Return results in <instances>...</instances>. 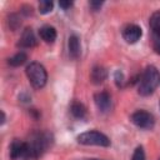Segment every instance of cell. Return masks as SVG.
<instances>
[{"mask_svg": "<svg viewBox=\"0 0 160 160\" xmlns=\"http://www.w3.org/2000/svg\"><path fill=\"white\" fill-rule=\"evenodd\" d=\"M89 5L92 8V10H99L101 8V5H102V1H94V0H91L89 2Z\"/></svg>", "mask_w": 160, "mask_h": 160, "instance_id": "44dd1931", "label": "cell"}, {"mask_svg": "<svg viewBox=\"0 0 160 160\" xmlns=\"http://www.w3.org/2000/svg\"><path fill=\"white\" fill-rule=\"evenodd\" d=\"M94 101L98 106V109L101 111V112H106L110 110L111 108V98H110V94L106 92V91H100V92H96L94 95Z\"/></svg>", "mask_w": 160, "mask_h": 160, "instance_id": "ba28073f", "label": "cell"}, {"mask_svg": "<svg viewBox=\"0 0 160 160\" xmlns=\"http://www.w3.org/2000/svg\"><path fill=\"white\" fill-rule=\"evenodd\" d=\"M5 122V114H4V111H1V124H4Z\"/></svg>", "mask_w": 160, "mask_h": 160, "instance_id": "603a6c76", "label": "cell"}, {"mask_svg": "<svg viewBox=\"0 0 160 160\" xmlns=\"http://www.w3.org/2000/svg\"><path fill=\"white\" fill-rule=\"evenodd\" d=\"M114 79H115V84L118 88H122L124 85V74L120 70H116L114 74Z\"/></svg>", "mask_w": 160, "mask_h": 160, "instance_id": "d6986e66", "label": "cell"}, {"mask_svg": "<svg viewBox=\"0 0 160 160\" xmlns=\"http://www.w3.org/2000/svg\"><path fill=\"white\" fill-rule=\"evenodd\" d=\"M54 8V2L52 1H49V0H41L39 2V12L45 15V14H49Z\"/></svg>", "mask_w": 160, "mask_h": 160, "instance_id": "2e32d148", "label": "cell"}, {"mask_svg": "<svg viewBox=\"0 0 160 160\" xmlns=\"http://www.w3.org/2000/svg\"><path fill=\"white\" fill-rule=\"evenodd\" d=\"M39 35L40 38L45 41V42H54L56 39V30L54 26L50 25H44L40 30H39Z\"/></svg>", "mask_w": 160, "mask_h": 160, "instance_id": "7c38bea8", "label": "cell"}, {"mask_svg": "<svg viewBox=\"0 0 160 160\" xmlns=\"http://www.w3.org/2000/svg\"><path fill=\"white\" fill-rule=\"evenodd\" d=\"M106 78H108V71L105 68H102V66H94L92 68V70L90 72V79L94 84L99 85V84L104 82L106 80Z\"/></svg>", "mask_w": 160, "mask_h": 160, "instance_id": "8fae6325", "label": "cell"}, {"mask_svg": "<svg viewBox=\"0 0 160 160\" xmlns=\"http://www.w3.org/2000/svg\"><path fill=\"white\" fill-rule=\"evenodd\" d=\"M149 25L151 31H160V10L152 12L149 20Z\"/></svg>", "mask_w": 160, "mask_h": 160, "instance_id": "9a60e30c", "label": "cell"}, {"mask_svg": "<svg viewBox=\"0 0 160 160\" xmlns=\"http://www.w3.org/2000/svg\"><path fill=\"white\" fill-rule=\"evenodd\" d=\"M36 44H38V41H36V38L34 35L32 29L31 28H26L22 31V34H21V36L19 39L18 46H20V48H34Z\"/></svg>", "mask_w": 160, "mask_h": 160, "instance_id": "9c48e42d", "label": "cell"}, {"mask_svg": "<svg viewBox=\"0 0 160 160\" xmlns=\"http://www.w3.org/2000/svg\"><path fill=\"white\" fill-rule=\"evenodd\" d=\"M130 120L134 125H136L138 128L140 129H146V130H150L154 128V124H155V119L154 116L145 111V110H138L135 111L134 114H131L130 116Z\"/></svg>", "mask_w": 160, "mask_h": 160, "instance_id": "5b68a950", "label": "cell"}, {"mask_svg": "<svg viewBox=\"0 0 160 160\" xmlns=\"http://www.w3.org/2000/svg\"><path fill=\"white\" fill-rule=\"evenodd\" d=\"M20 20H19V18L15 15V14H11L10 15V18H9V25H10V28L12 29V30H15V29H18V26L20 25Z\"/></svg>", "mask_w": 160, "mask_h": 160, "instance_id": "ffe728a7", "label": "cell"}, {"mask_svg": "<svg viewBox=\"0 0 160 160\" xmlns=\"http://www.w3.org/2000/svg\"><path fill=\"white\" fill-rule=\"evenodd\" d=\"M159 160H160V159H159Z\"/></svg>", "mask_w": 160, "mask_h": 160, "instance_id": "d4e9b609", "label": "cell"}, {"mask_svg": "<svg viewBox=\"0 0 160 160\" xmlns=\"http://www.w3.org/2000/svg\"><path fill=\"white\" fill-rule=\"evenodd\" d=\"M68 49H69V55L72 59H78L81 52V46H80V40L76 35H71L68 41Z\"/></svg>", "mask_w": 160, "mask_h": 160, "instance_id": "30bf717a", "label": "cell"}, {"mask_svg": "<svg viewBox=\"0 0 160 160\" xmlns=\"http://www.w3.org/2000/svg\"><path fill=\"white\" fill-rule=\"evenodd\" d=\"M131 160H145V152H144L142 146H138V148L135 149Z\"/></svg>", "mask_w": 160, "mask_h": 160, "instance_id": "ac0fdd59", "label": "cell"}, {"mask_svg": "<svg viewBox=\"0 0 160 160\" xmlns=\"http://www.w3.org/2000/svg\"><path fill=\"white\" fill-rule=\"evenodd\" d=\"M10 158L11 160H19V159H28V146L26 141L21 140H12L10 144Z\"/></svg>", "mask_w": 160, "mask_h": 160, "instance_id": "8992f818", "label": "cell"}, {"mask_svg": "<svg viewBox=\"0 0 160 160\" xmlns=\"http://www.w3.org/2000/svg\"><path fill=\"white\" fill-rule=\"evenodd\" d=\"M151 44L154 51L160 55V31H151Z\"/></svg>", "mask_w": 160, "mask_h": 160, "instance_id": "e0dca14e", "label": "cell"}, {"mask_svg": "<svg viewBox=\"0 0 160 160\" xmlns=\"http://www.w3.org/2000/svg\"><path fill=\"white\" fill-rule=\"evenodd\" d=\"M159 81H160V75H159L158 69L152 65L148 66L140 76L139 85H138V92L141 96L151 95L155 91L156 86L159 85Z\"/></svg>", "mask_w": 160, "mask_h": 160, "instance_id": "6da1fadb", "label": "cell"}, {"mask_svg": "<svg viewBox=\"0 0 160 160\" xmlns=\"http://www.w3.org/2000/svg\"><path fill=\"white\" fill-rule=\"evenodd\" d=\"M26 60H28V55H26L24 51H20V52L15 54L14 56L9 58L8 62H9V65H10V66L18 68V66H20V65L25 64V62H26Z\"/></svg>", "mask_w": 160, "mask_h": 160, "instance_id": "5bb4252c", "label": "cell"}, {"mask_svg": "<svg viewBox=\"0 0 160 160\" xmlns=\"http://www.w3.org/2000/svg\"><path fill=\"white\" fill-rule=\"evenodd\" d=\"M26 76L30 84L35 89H41L45 86L48 80V74L45 68L39 62H30L26 66Z\"/></svg>", "mask_w": 160, "mask_h": 160, "instance_id": "3957f363", "label": "cell"}, {"mask_svg": "<svg viewBox=\"0 0 160 160\" xmlns=\"http://www.w3.org/2000/svg\"><path fill=\"white\" fill-rule=\"evenodd\" d=\"M51 142V136L48 132H34L29 141H26V146H28V159H38L40 158L45 150L49 148Z\"/></svg>", "mask_w": 160, "mask_h": 160, "instance_id": "7a4b0ae2", "label": "cell"}, {"mask_svg": "<svg viewBox=\"0 0 160 160\" xmlns=\"http://www.w3.org/2000/svg\"><path fill=\"white\" fill-rule=\"evenodd\" d=\"M142 35V31H141V28L135 25V24H130L128 26L124 28L122 30V38L126 42L129 44H134L136 42Z\"/></svg>", "mask_w": 160, "mask_h": 160, "instance_id": "52a82bcc", "label": "cell"}, {"mask_svg": "<svg viewBox=\"0 0 160 160\" xmlns=\"http://www.w3.org/2000/svg\"><path fill=\"white\" fill-rule=\"evenodd\" d=\"M71 5H72V1H60L59 2V6L64 10H68L69 8H71Z\"/></svg>", "mask_w": 160, "mask_h": 160, "instance_id": "7402d4cb", "label": "cell"}, {"mask_svg": "<svg viewBox=\"0 0 160 160\" xmlns=\"http://www.w3.org/2000/svg\"><path fill=\"white\" fill-rule=\"evenodd\" d=\"M78 142L81 145H96V146H110V140L109 138L96 130H91V131H85L82 134H80L76 138Z\"/></svg>", "mask_w": 160, "mask_h": 160, "instance_id": "277c9868", "label": "cell"}, {"mask_svg": "<svg viewBox=\"0 0 160 160\" xmlns=\"http://www.w3.org/2000/svg\"><path fill=\"white\" fill-rule=\"evenodd\" d=\"M70 112H71V115H72L74 118H76V119H82V118H85V115H86V108H85L81 102L74 101V102L70 105Z\"/></svg>", "mask_w": 160, "mask_h": 160, "instance_id": "4fadbf2b", "label": "cell"}, {"mask_svg": "<svg viewBox=\"0 0 160 160\" xmlns=\"http://www.w3.org/2000/svg\"><path fill=\"white\" fill-rule=\"evenodd\" d=\"M90 160H100V159H90Z\"/></svg>", "mask_w": 160, "mask_h": 160, "instance_id": "cb8c5ba5", "label": "cell"}]
</instances>
